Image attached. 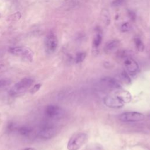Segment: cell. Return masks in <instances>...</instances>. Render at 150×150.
Masks as SVG:
<instances>
[{"mask_svg":"<svg viewBox=\"0 0 150 150\" xmlns=\"http://www.w3.org/2000/svg\"><path fill=\"white\" fill-rule=\"evenodd\" d=\"M120 46V41L113 39L108 41L104 47V52L107 54H110L114 52Z\"/></svg>","mask_w":150,"mask_h":150,"instance_id":"obj_11","label":"cell"},{"mask_svg":"<svg viewBox=\"0 0 150 150\" xmlns=\"http://www.w3.org/2000/svg\"><path fill=\"white\" fill-rule=\"evenodd\" d=\"M104 104L112 108H120L124 106V104L120 99H118L115 96H107L104 98Z\"/></svg>","mask_w":150,"mask_h":150,"instance_id":"obj_9","label":"cell"},{"mask_svg":"<svg viewBox=\"0 0 150 150\" xmlns=\"http://www.w3.org/2000/svg\"><path fill=\"white\" fill-rule=\"evenodd\" d=\"M8 51L11 54L19 56L22 59L29 62H32L33 60V52L32 50L25 46H15L9 48Z\"/></svg>","mask_w":150,"mask_h":150,"instance_id":"obj_3","label":"cell"},{"mask_svg":"<svg viewBox=\"0 0 150 150\" xmlns=\"http://www.w3.org/2000/svg\"><path fill=\"white\" fill-rule=\"evenodd\" d=\"M88 135L84 132L74 134L68 141L67 148L68 150H78L87 141Z\"/></svg>","mask_w":150,"mask_h":150,"instance_id":"obj_2","label":"cell"},{"mask_svg":"<svg viewBox=\"0 0 150 150\" xmlns=\"http://www.w3.org/2000/svg\"><path fill=\"white\" fill-rule=\"evenodd\" d=\"M23 150H37L36 149L34 148H32V147H29V148H25Z\"/></svg>","mask_w":150,"mask_h":150,"instance_id":"obj_23","label":"cell"},{"mask_svg":"<svg viewBox=\"0 0 150 150\" xmlns=\"http://www.w3.org/2000/svg\"><path fill=\"white\" fill-rule=\"evenodd\" d=\"M21 13L20 12H17L12 14L8 18V21L9 22H15L19 21L21 18Z\"/></svg>","mask_w":150,"mask_h":150,"instance_id":"obj_18","label":"cell"},{"mask_svg":"<svg viewBox=\"0 0 150 150\" xmlns=\"http://www.w3.org/2000/svg\"><path fill=\"white\" fill-rule=\"evenodd\" d=\"M115 96L120 99L123 103H129L131 100L132 97L129 92L124 90L118 89L115 93Z\"/></svg>","mask_w":150,"mask_h":150,"instance_id":"obj_12","label":"cell"},{"mask_svg":"<svg viewBox=\"0 0 150 150\" xmlns=\"http://www.w3.org/2000/svg\"><path fill=\"white\" fill-rule=\"evenodd\" d=\"M0 15H1V13H0Z\"/></svg>","mask_w":150,"mask_h":150,"instance_id":"obj_24","label":"cell"},{"mask_svg":"<svg viewBox=\"0 0 150 150\" xmlns=\"http://www.w3.org/2000/svg\"><path fill=\"white\" fill-rule=\"evenodd\" d=\"M32 131V128L29 126L23 125L19 128L18 132L22 136H28Z\"/></svg>","mask_w":150,"mask_h":150,"instance_id":"obj_14","label":"cell"},{"mask_svg":"<svg viewBox=\"0 0 150 150\" xmlns=\"http://www.w3.org/2000/svg\"><path fill=\"white\" fill-rule=\"evenodd\" d=\"M134 43L135 45V47L138 51L142 52L144 50V43L142 42V41L139 38H135L134 40Z\"/></svg>","mask_w":150,"mask_h":150,"instance_id":"obj_17","label":"cell"},{"mask_svg":"<svg viewBox=\"0 0 150 150\" xmlns=\"http://www.w3.org/2000/svg\"><path fill=\"white\" fill-rule=\"evenodd\" d=\"M11 84V81L7 79H0V93L5 90Z\"/></svg>","mask_w":150,"mask_h":150,"instance_id":"obj_15","label":"cell"},{"mask_svg":"<svg viewBox=\"0 0 150 150\" xmlns=\"http://www.w3.org/2000/svg\"><path fill=\"white\" fill-rule=\"evenodd\" d=\"M58 46V40L56 35L53 32L49 33L45 39V47L49 54L54 53Z\"/></svg>","mask_w":150,"mask_h":150,"instance_id":"obj_6","label":"cell"},{"mask_svg":"<svg viewBox=\"0 0 150 150\" xmlns=\"http://www.w3.org/2000/svg\"><path fill=\"white\" fill-rule=\"evenodd\" d=\"M33 83V80L30 77H25L16 83L9 90V95L12 97H18L23 94L30 88Z\"/></svg>","mask_w":150,"mask_h":150,"instance_id":"obj_1","label":"cell"},{"mask_svg":"<svg viewBox=\"0 0 150 150\" xmlns=\"http://www.w3.org/2000/svg\"><path fill=\"white\" fill-rule=\"evenodd\" d=\"M145 116L138 112L130 111L122 113L119 116V119L122 122H137L144 120Z\"/></svg>","mask_w":150,"mask_h":150,"instance_id":"obj_7","label":"cell"},{"mask_svg":"<svg viewBox=\"0 0 150 150\" xmlns=\"http://www.w3.org/2000/svg\"><path fill=\"white\" fill-rule=\"evenodd\" d=\"M120 29L122 32H128L131 29V26L128 22H124L121 24Z\"/></svg>","mask_w":150,"mask_h":150,"instance_id":"obj_20","label":"cell"},{"mask_svg":"<svg viewBox=\"0 0 150 150\" xmlns=\"http://www.w3.org/2000/svg\"><path fill=\"white\" fill-rule=\"evenodd\" d=\"M86 56V54L84 52H79L77 53L75 57V62L76 63H81L85 59Z\"/></svg>","mask_w":150,"mask_h":150,"instance_id":"obj_19","label":"cell"},{"mask_svg":"<svg viewBox=\"0 0 150 150\" xmlns=\"http://www.w3.org/2000/svg\"><path fill=\"white\" fill-rule=\"evenodd\" d=\"M123 64L126 70L125 71L129 74H135L139 70V65L138 63L129 56H125L124 57Z\"/></svg>","mask_w":150,"mask_h":150,"instance_id":"obj_8","label":"cell"},{"mask_svg":"<svg viewBox=\"0 0 150 150\" xmlns=\"http://www.w3.org/2000/svg\"><path fill=\"white\" fill-rule=\"evenodd\" d=\"M101 83L106 88L114 90H118L121 88V84L115 79L111 77H103L100 80Z\"/></svg>","mask_w":150,"mask_h":150,"instance_id":"obj_10","label":"cell"},{"mask_svg":"<svg viewBox=\"0 0 150 150\" xmlns=\"http://www.w3.org/2000/svg\"><path fill=\"white\" fill-rule=\"evenodd\" d=\"M45 114L50 119H60L64 114V110L57 105L50 104L46 107L45 109Z\"/></svg>","mask_w":150,"mask_h":150,"instance_id":"obj_5","label":"cell"},{"mask_svg":"<svg viewBox=\"0 0 150 150\" xmlns=\"http://www.w3.org/2000/svg\"><path fill=\"white\" fill-rule=\"evenodd\" d=\"M102 40H103L102 33L100 31L97 32L93 40L92 45H93V49H98L101 43Z\"/></svg>","mask_w":150,"mask_h":150,"instance_id":"obj_13","label":"cell"},{"mask_svg":"<svg viewBox=\"0 0 150 150\" xmlns=\"http://www.w3.org/2000/svg\"><path fill=\"white\" fill-rule=\"evenodd\" d=\"M57 129L52 123L46 122L43 124L39 132V135L42 139H49L53 138L56 134Z\"/></svg>","mask_w":150,"mask_h":150,"instance_id":"obj_4","label":"cell"},{"mask_svg":"<svg viewBox=\"0 0 150 150\" xmlns=\"http://www.w3.org/2000/svg\"><path fill=\"white\" fill-rule=\"evenodd\" d=\"M15 124L13 122H10L6 127V129L8 132H11L12 131H13V129H15Z\"/></svg>","mask_w":150,"mask_h":150,"instance_id":"obj_21","label":"cell"},{"mask_svg":"<svg viewBox=\"0 0 150 150\" xmlns=\"http://www.w3.org/2000/svg\"><path fill=\"white\" fill-rule=\"evenodd\" d=\"M120 78L121 80L126 84H129L131 82V80L128 75V73L125 71H122L120 74Z\"/></svg>","mask_w":150,"mask_h":150,"instance_id":"obj_16","label":"cell"},{"mask_svg":"<svg viewBox=\"0 0 150 150\" xmlns=\"http://www.w3.org/2000/svg\"><path fill=\"white\" fill-rule=\"evenodd\" d=\"M40 86H41L40 84H38L35 85L33 87L32 89L31 90V93H35L37 92L39 90V88H40Z\"/></svg>","mask_w":150,"mask_h":150,"instance_id":"obj_22","label":"cell"}]
</instances>
